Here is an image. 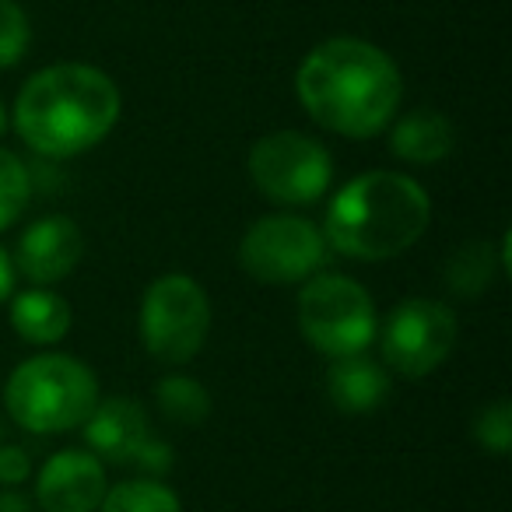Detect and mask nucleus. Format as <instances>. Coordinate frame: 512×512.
<instances>
[{"label": "nucleus", "mask_w": 512, "mask_h": 512, "mask_svg": "<svg viewBox=\"0 0 512 512\" xmlns=\"http://www.w3.org/2000/svg\"><path fill=\"white\" fill-rule=\"evenodd\" d=\"M295 92L323 130L362 141L393 123L404 99V78L379 46L337 36L306 53L295 74Z\"/></svg>", "instance_id": "nucleus-1"}, {"label": "nucleus", "mask_w": 512, "mask_h": 512, "mask_svg": "<svg viewBox=\"0 0 512 512\" xmlns=\"http://www.w3.org/2000/svg\"><path fill=\"white\" fill-rule=\"evenodd\" d=\"M120 88L88 64H53L36 71L15 99V130L36 155L74 158L113 134Z\"/></svg>", "instance_id": "nucleus-2"}, {"label": "nucleus", "mask_w": 512, "mask_h": 512, "mask_svg": "<svg viewBox=\"0 0 512 512\" xmlns=\"http://www.w3.org/2000/svg\"><path fill=\"white\" fill-rule=\"evenodd\" d=\"M432 200L400 172H362L337 190L327 207L323 239L351 260H393L425 235Z\"/></svg>", "instance_id": "nucleus-3"}, {"label": "nucleus", "mask_w": 512, "mask_h": 512, "mask_svg": "<svg viewBox=\"0 0 512 512\" xmlns=\"http://www.w3.org/2000/svg\"><path fill=\"white\" fill-rule=\"evenodd\" d=\"M4 404L25 432H71L85 425L99 404V379L71 355H36L8 376Z\"/></svg>", "instance_id": "nucleus-4"}, {"label": "nucleus", "mask_w": 512, "mask_h": 512, "mask_svg": "<svg viewBox=\"0 0 512 512\" xmlns=\"http://www.w3.org/2000/svg\"><path fill=\"white\" fill-rule=\"evenodd\" d=\"M299 327L323 355H362L376 337V302L355 278L313 274L299 292Z\"/></svg>", "instance_id": "nucleus-5"}, {"label": "nucleus", "mask_w": 512, "mask_h": 512, "mask_svg": "<svg viewBox=\"0 0 512 512\" xmlns=\"http://www.w3.org/2000/svg\"><path fill=\"white\" fill-rule=\"evenodd\" d=\"M211 330V299L190 274H162L144 292L141 341L155 362L186 365Z\"/></svg>", "instance_id": "nucleus-6"}, {"label": "nucleus", "mask_w": 512, "mask_h": 512, "mask_svg": "<svg viewBox=\"0 0 512 512\" xmlns=\"http://www.w3.org/2000/svg\"><path fill=\"white\" fill-rule=\"evenodd\" d=\"M249 179L267 200L285 207H309L334 179L330 151L299 130H278L249 148Z\"/></svg>", "instance_id": "nucleus-7"}, {"label": "nucleus", "mask_w": 512, "mask_h": 512, "mask_svg": "<svg viewBox=\"0 0 512 512\" xmlns=\"http://www.w3.org/2000/svg\"><path fill=\"white\" fill-rule=\"evenodd\" d=\"M327 239L306 218L271 214L246 228L239 242V264L260 285H299L327 264Z\"/></svg>", "instance_id": "nucleus-8"}, {"label": "nucleus", "mask_w": 512, "mask_h": 512, "mask_svg": "<svg viewBox=\"0 0 512 512\" xmlns=\"http://www.w3.org/2000/svg\"><path fill=\"white\" fill-rule=\"evenodd\" d=\"M456 316L446 302L407 299L393 306L383 327V358L407 379L435 372L456 348Z\"/></svg>", "instance_id": "nucleus-9"}, {"label": "nucleus", "mask_w": 512, "mask_h": 512, "mask_svg": "<svg viewBox=\"0 0 512 512\" xmlns=\"http://www.w3.org/2000/svg\"><path fill=\"white\" fill-rule=\"evenodd\" d=\"M106 495V467L95 453L64 449L43 463L36 502L43 512H95Z\"/></svg>", "instance_id": "nucleus-10"}, {"label": "nucleus", "mask_w": 512, "mask_h": 512, "mask_svg": "<svg viewBox=\"0 0 512 512\" xmlns=\"http://www.w3.org/2000/svg\"><path fill=\"white\" fill-rule=\"evenodd\" d=\"M81 253H85V235L64 214H50L29 225V232L18 242V271L32 281V285H57L78 267Z\"/></svg>", "instance_id": "nucleus-11"}, {"label": "nucleus", "mask_w": 512, "mask_h": 512, "mask_svg": "<svg viewBox=\"0 0 512 512\" xmlns=\"http://www.w3.org/2000/svg\"><path fill=\"white\" fill-rule=\"evenodd\" d=\"M85 439L92 453L106 463H137L141 449L148 446V418L127 397L99 400L85 421Z\"/></svg>", "instance_id": "nucleus-12"}, {"label": "nucleus", "mask_w": 512, "mask_h": 512, "mask_svg": "<svg viewBox=\"0 0 512 512\" xmlns=\"http://www.w3.org/2000/svg\"><path fill=\"white\" fill-rule=\"evenodd\" d=\"M327 397L337 411H348V414L376 411L390 397V376L365 355L334 358V365L327 372Z\"/></svg>", "instance_id": "nucleus-13"}, {"label": "nucleus", "mask_w": 512, "mask_h": 512, "mask_svg": "<svg viewBox=\"0 0 512 512\" xmlns=\"http://www.w3.org/2000/svg\"><path fill=\"white\" fill-rule=\"evenodd\" d=\"M453 148H456L453 123L442 113H435V109H414V113H407L390 134L393 155L414 165L442 162Z\"/></svg>", "instance_id": "nucleus-14"}, {"label": "nucleus", "mask_w": 512, "mask_h": 512, "mask_svg": "<svg viewBox=\"0 0 512 512\" xmlns=\"http://www.w3.org/2000/svg\"><path fill=\"white\" fill-rule=\"evenodd\" d=\"M11 327L29 344H57L71 330V306L57 292L29 288L11 302Z\"/></svg>", "instance_id": "nucleus-15"}, {"label": "nucleus", "mask_w": 512, "mask_h": 512, "mask_svg": "<svg viewBox=\"0 0 512 512\" xmlns=\"http://www.w3.org/2000/svg\"><path fill=\"white\" fill-rule=\"evenodd\" d=\"M155 404L165 421L183 428H197L211 418V393L190 376H165L155 386Z\"/></svg>", "instance_id": "nucleus-16"}, {"label": "nucleus", "mask_w": 512, "mask_h": 512, "mask_svg": "<svg viewBox=\"0 0 512 512\" xmlns=\"http://www.w3.org/2000/svg\"><path fill=\"white\" fill-rule=\"evenodd\" d=\"M99 512H183V505L169 484L155 481V477H137V481L106 488Z\"/></svg>", "instance_id": "nucleus-17"}, {"label": "nucleus", "mask_w": 512, "mask_h": 512, "mask_svg": "<svg viewBox=\"0 0 512 512\" xmlns=\"http://www.w3.org/2000/svg\"><path fill=\"white\" fill-rule=\"evenodd\" d=\"M495 260L498 256H491V249L484 242L463 246L460 253H453V260L446 267L449 288L460 295H481L491 285V278H495Z\"/></svg>", "instance_id": "nucleus-18"}, {"label": "nucleus", "mask_w": 512, "mask_h": 512, "mask_svg": "<svg viewBox=\"0 0 512 512\" xmlns=\"http://www.w3.org/2000/svg\"><path fill=\"white\" fill-rule=\"evenodd\" d=\"M32 200V176L15 151L0 148V232L25 214Z\"/></svg>", "instance_id": "nucleus-19"}, {"label": "nucleus", "mask_w": 512, "mask_h": 512, "mask_svg": "<svg viewBox=\"0 0 512 512\" xmlns=\"http://www.w3.org/2000/svg\"><path fill=\"white\" fill-rule=\"evenodd\" d=\"M32 43L29 15L18 0H0V71L22 64Z\"/></svg>", "instance_id": "nucleus-20"}, {"label": "nucleus", "mask_w": 512, "mask_h": 512, "mask_svg": "<svg viewBox=\"0 0 512 512\" xmlns=\"http://www.w3.org/2000/svg\"><path fill=\"white\" fill-rule=\"evenodd\" d=\"M474 439L481 449H488L491 456H505L512 449V407L509 400L484 407L474 418Z\"/></svg>", "instance_id": "nucleus-21"}, {"label": "nucleus", "mask_w": 512, "mask_h": 512, "mask_svg": "<svg viewBox=\"0 0 512 512\" xmlns=\"http://www.w3.org/2000/svg\"><path fill=\"white\" fill-rule=\"evenodd\" d=\"M32 460L22 446H0V484L4 488H18L22 481H29Z\"/></svg>", "instance_id": "nucleus-22"}, {"label": "nucleus", "mask_w": 512, "mask_h": 512, "mask_svg": "<svg viewBox=\"0 0 512 512\" xmlns=\"http://www.w3.org/2000/svg\"><path fill=\"white\" fill-rule=\"evenodd\" d=\"M11 292H15V264H11L8 249H0V302H8Z\"/></svg>", "instance_id": "nucleus-23"}, {"label": "nucleus", "mask_w": 512, "mask_h": 512, "mask_svg": "<svg viewBox=\"0 0 512 512\" xmlns=\"http://www.w3.org/2000/svg\"><path fill=\"white\" fill-rule=\"evenodd\" d=\"M0 512H32V498H25L15 488L0 491Z\"/></svg>", "instance_id": "nucleus-24"}, {"label": "nucleus", "mask_w": 512, "mask_h": 512, "mask_svg": "<svg viewBox=\"0 0 512 512\" xmlns=\"http://www.w3.org/2000/svg\"><path fill=\"white\" fill-rule=\"evenodd\" d=\"M4 130H8V109H4V102H0V137H4Z\"/></svg>", "instance_id": "nucleus-25"}]
</instances>
